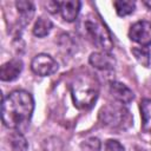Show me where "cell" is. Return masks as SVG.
Here are the masks:
<instances>
[{
    "label": "cell",
    "instance_id": "ffe728a7",
    "mask_svg": "<svg viewBox=\"0 0 151 151\" xmlns=\"http://www.w3.org/2000/svg\"><path fill=\"white\" fill-rule=\"evenodd\" d=\"M144 4H145L147 7H150V8H151V1H147V0H146V1H144Z\"/></svg>",
    "mask_w": 151,
    "mask_h": 151
},
{
    "label": "cell",
    "instance_id": "8992f818",
    "mask_svg": "<svg viewBox=\"0 0 151 151\" xmlns=\"http://www.w3.org/2000/svg\"><path fill=\"white\" fill-rule=\"evenodd\" d=\"M129 37L132 41L147 47L151 45V22L146 20H140L134 22L129 31Z\"/></svg>",
    "mask_w": 151,
    "mask_h": 151
},
{
    "label": "cell",
    "instance_id": "5b68a950",
    "mask_svg": "<svg viewBox=\"0 0 151 151\" xmlns=\"http://www.w3.org/2000/svg\"><path fill=\"white\" fill-rule=\"evenodd\" d=\"M31 68L38 76L47 77V76H51L54 72H57L58 64L51 55L45 54V53H40V54H37L32 59Z\"/></svg>",
    "mask_w": 151,
    "mask_h": 151
},
{
    "label": "cell",
    "instance_id": "ba28073f",
    "mask_svg": "<svg viewBox=\"0 0 151 151\" xmlns=\"http://www.w3.org/2000/svg\"><path fill=\"white\" fill-rule=\"evenodd\" d=\"M90 64L98 70H112L114 67V58L107 52H94L90 55Z\"/></svg>",
    "mask_w": 151,
    "mask_h": 151
},
{
    "label": "cell",
    "instance_id": "d6986e66",
    "mask_svg": "<svg viewBox=\"0 0 151 151\" xmlns=\"http://www.w3.org/2000/svg\"><path fill=\"white\" fill-rule=\"evenodd\" d=\"M46 6L48 8V12H51V13H57L58 11H60L59 1H48L46 4Z\"/></svg>",
    "mask_w": 151,
    "mask_h": 151
},
{
    "label": "cell",
    "instance_id": "4fadbf2b",
    "mask_svg": "<svg viewBox=\"0 0 151 151\" xmlns=\"http://www.w3.org/2000/svg\"><path fill=\"white\" fill-rule=\"evenodd\" d=\"M52 21L45 17H40L37 19L34 26H33V34L38 38H44L46 37L51 29H52Z\"/></svg>",
    "mask_w": 151,
    "mask_h": 151
},
{
    "label": "cell",
    "instance_id": "52a82bcc",
    "mask_svg": "<svg viewBox=\"0 0 151 151\" xmlns=\"http://www.w3.org/2000/svg\"><path fill=\"white\" fill-rule=\"evenodd\" d=\"M22 61L20 59H12L5 63L0 68V78L4 81H11L18 78L22 71Z\"/></svg>",
    "mask_w": 151,
    "mask_h": 151
},
{
    "label": "cell",
    "instance_id": "2e32d148",
    "mask_svg": "<svg viewBox=\"0 0 151 151\" xmlns=\"http://www.w3.org/2000/svg\"><path fill=\"white\" fill-rule=\"evenodd\" d=\"M132 53L142 65H144L146 67L149 66V64H150V53H149L147 47H133Z\"/></svg>",
    "mask_w": 151,
    "mask_h": 151
},
{
    "label": "cell",
    "instance_id": "9a60e30c",
    "mask_svg": "<svg viewBox=\"0 0 151 151\" xmlns=\"http://www.w3.org/2000/svg\"><path fill=\"white\" fill-rule=\"evenodd\" d=\"M113 6L119 17H125L131 14L134 11L136 2L132 0H117L113 2Z\"/></svg>",
    "mask_w": 151,
    "mask_h": 151
},
{
    "label": "cell",
    "instance_id": "7c38bea8",
    "mask_svg": "<svg viewBox=\"0 0 151 151\" xmlns=\"http://www.w3.org/2000/svg\"><path fill=\"white\" fill-rule=\"evenodd\" d=\"M142 126L146 132H151V98H145L140 103Z\"/></svg>",
    "mask_w": 151,
    "mask_h": 151
},
{
    "label": "cell",
    "instance_id": "6da1fadb",
    "mask_svg": "<svg viewBox=\"0 0 151 151\" xmlns=\"http://www.w3.org/2000/svg\"><path fill=\"white\" fill-rule=\"evenodd\" d=\"M34 110V100L31 93L25 90L12 91L2 101L1 118L5 126L20 129L29 122Z\"/></svg>",
    "mask_w": 151,
    "mask_h": 151
},
{
    "label": "cell",
    "instance_id": "9c48e42d",
    "mask_svg": "<svg viewBox=\"0 0 151 151\" xmlns=\"http://www.w3.org/2000/svg\"><path fill=\"white\" fill-rule=\"evenodd\" d=\"M110 92L116 100L122 104H129L133 99V92L124 84L118 81H112L110 85Z\"/></svg>",
    "mask_w": 151,
    "mask_h": 151
},
{
    "label": "cell",
    "instance_id": "30bf717a",
    "mask_svg": "<svg viewBox=\"0 0 151 151\" xmlns=\"http://www.w3.org/2000/svg\"><path fill=\"white\" fill-rule=\"evenodd\" d=\"M80 1L78 0H66V1H59V7H60V13L63 18L72 22L77 19L79 11H80Z\"/></svg>",
    "mask_w": 151,
    "mask_h": 151
},
{
    "label": "cell",
    "instance_id": "e0dca14e",
    "mask_svg": "<svg viewBox=\"0 0 151 151\" xmlns=\"http://www.w3.org/2000/svg\"><path fill=\"white\" fill-rule=\"evenodd\" d=\"M83 149L85 151H99L100 149V143L98 138H90L85 143L81 144Z\"/></svg>",
    "mask_w": 151,
    "mask_h": 151
},
{
    "label": "cell",
    "instance_id": "5bb4252c",
    "mask_svg": "<svg viewBox=\"0 0 151 151\" xmlns=\"http://www.w3.org/2000/svg\"><path fill=\"white\" fill-rule=\"evenodd\" d=\"M9 144L12 151H27V140L20 131H14L9 136Z\"/></svg>",
    "mask_w": 151,
    "mask_h": 151
},
{
    "label": "cell",
    "instance_id": "ac0fdd59",
    "mask_svg": "<svg viewBox=\"0 0 151 151\" xmlns=\"http://www.w3.org/2000/svg\"><path fill=\"white\" fill-rule=\"evenodd\" d=\"M105 151H124V146L116 139H109L105 143Z\"/></svg>",
    "mask_w": 151,
    "mask_h": 151
},
{
    "label": "cell",
    "instance_id": "3957f363",
    "mask_svg": "<svg viewBox=\"0 0 151 151\" xmlns=\"http://www.w3.org/2000/svg\"><path fill=\"white\" fill-rule=\"evenodd\" d=\"M99 119L103 125L111 129H126L132 123L129 110L124 106L113 104H109L100 110Z\"/></svg>",
    "mask_w": 151,
    "mask_h": 151
},
{
    "label": "cell",
    "instance_id": "7a4b0ae2",
    "mask_svg": "<svg viewBox=\"0 0 151 151\" xmlns=\"http://www.w3.org/2000/svg\"><path fill=\"white\" fill-rule=\"evenodd\" d=\"M71 93L77 107L90 109L98 98L99 86L97 80L90 74H79L71 84Z\"/></svg>",
    "mask_w": 151,
    "mask_h": 151
},
{
    "label": "cell",
    "instance_id": "277c9868",
    "mask_svg": "<svg viewBox=\"0 0 151 151\" xmlns=\"http://www.w3.org/2000/svg\"><path fill=\"white\" fill-rule=\"evenodd\" d=\"M85 28L94 41V44L101 50H104V52H109L113 47V42L109 31L105 28V26H103L100 21L88 19L85 22Z\"/></svg>",
    "mask_w": 151,
    "mask_h": 151
},
{
    "label": "cell",
    "instance_id": "8fae6325",
    "mask_svg": "<svg viewBox=\"0 0 151 151\" xmlns=\"http://www.w3.org/2000/svg\"><path fill=\"white\" fill-rule=\"evenodd\" d=\"M15 6H17V9L20 14L21 25H27L34 15V9L35 8H34L33 2L27 1V0H19V1L15 2Z\"/></svg>",
    "mask_w": 151,
    "mask_h": 151
}]
</instances>
